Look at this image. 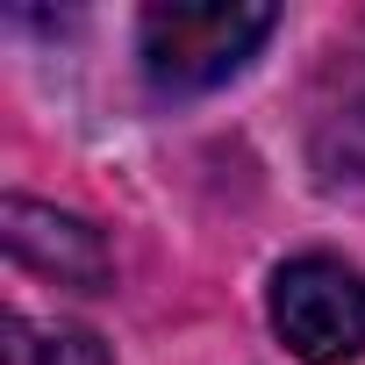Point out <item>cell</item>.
Instances as JSON below:
<instances>
[{"label": "cell", "instance_id": "1", "mask_svg": "<svg viewBox=\"0 0 365 365\" xmlns=\"http://www.w3.org/2000/svg\"><path fill=\"white\" fill-rule=\"evenodd\" d=\"M272 22L279 15L258 0H158L136 22V51L165 93H208L258 58Z\"/></svg>", "mask_w": 365, "mask_h": 365}, {"label": "cell", "instance_id": "2", "mask_svg": "<svg viewBox=\"0 0 365 365\" xmlns=\"http://www.w3.org/2000/svg\"><path fill=\"white\" fill-rule=\"evenodd\" d=\"M272 329L301 365H351L365 351V279L336 258H294L272 272Z\"/></svg>", "mask_w": 365, "mask_h": 365}, {"label": "cell", "instance_id": "3", "mask_svg": "<svg viewBox=\"0 0 365 365\" xmlns=\"http://www.w3.org/2000/svg\"><path fill=\"white\" fill-rule=\"evenodd\" d=\"M0 237H8V251H15L29 272H43V279H58V287L101 294V287L115 279L101 230H86L79 215H58V208H43V201H22V194H15L8 215H0Z\"/></svg>", "mask_w": 365, "mask_h": 365}, {"label": "cell", "instance_id": "4", "mask_svg": "<svg viewBox=\"0 0 365 365\" xmlns=\"http://www.w3.org/2000/svg\"><path fill=\"white\" fill-rule=\"evenodd\" d=\"M15 365H115V358H108V344H101L93 329H72V322L29 329V322L15 315Z\"/></svg>", "mask_w": 365, "mask_h": 365}, {"label": "cell", "instance_id": "5", "mask_svg": "<svg viewBox=\"0 0 365 365\" xmlns=\"http://www.w3.org/2000/svg\"><path fill=\"white\" fill-rule=\"evenodd\" d=\"M322 158L344 165L351 179H365V72L344 86V101L322 115Z\"/></svg>", "mask_w": 365, "mask_h": 365}]
</instances>
